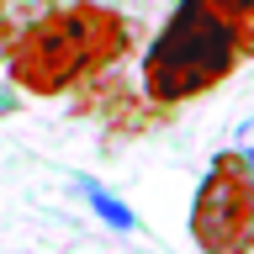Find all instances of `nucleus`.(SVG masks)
Listing matches in <instances>:
<instances>
[{"mask_svg":"<svg viewBox=\"0 0 254 254\" xmlns=\"http://www.w3.org/2000/svg\"><path fill=\"white\" fill-rule=\"evenodd\" d=\"M132 48V21L101 0H69L16 32L5 74L27 95H69L90 79L111 74Z\"/></svg>","mask_w":254,"mask_h":254,"instance_id":"1","label":"nucleus"},{"mask_svg":"<svg viewBox=\"0 0 254 254\" xmlns=\"http://www.w3.org/2000/svg\"><path fill=\"white\" fill-rule=\"evenodd\" d=\"M244 64L238 43V5L233 0H180L170 21L154 32V43L138 59V90L154 106L175 111L196 95L217 90Z\"/></svg>","mask_w":254,"mask_h":254,"instance_id":"2","label":"nucleus"},{"mask_svg":"<svg viewBox=\"0 0 254 254\" xmlns=\"http://www.w3.org/2000/svg\"><path fill=\"white\" fill-rule=\"evenodd\" d=\"M190 244L201 254H254V170L233 148L212 154L190 196Z\"/></svg>","mask_w":254,"mask_h":254,"instance_id":"3","label":"nucleus"},{"mask_svg":"<svg viewBox=\"0 0 254 254\" xmlns=\"http://www.w3.org/2000/svg\"><path fill=\"white\" fill-rule=\"evenodd\" d=\"M79 196L95 206V217L106 222L111 233H138V212H132L122 196H111L106 186H95V180H79Z\"/></svg>","mask_w":254,"mask_h":254,"instance_id":"4","label":"nucleus"},{"mask_svg":"<svg viewBox=\"0 0 254 254\" xmlns=\"http://www.w3.org/2000/svg\"><path fill=\"white\" fill-rule=\"evenodd\" d=\"M238 5V43H244V59H254V0H233Z\"/></svg>","mask_w":254,"mask_h":254,"instance_id":"5","label":"nucleus"},{"mask_svg":"<svg viewBox=\"0 0 254 254\" xmlns=\"http://www.w3.org/2000/svg\"><path fill=\"white\" fill-rule=\"evenodd\" d=\"M233 154L254 170V117H244V122H238V132H233Z\"/></svg>","mask_w":254,"mask_h":254,"instance_id":"6","label":"nucleus"},{"mask_svg":"<svg viewBox=\"0 0 254 254\" xmlns=\"http://www.w3.org/2000/svg\"><path fill=\"white\" fill-rule=\"evenodd\" d=\"M16 21H5V16H0V64H5V53H11V43H16Z\"/></svg>","mask_w":254,"mask_h":254,"instance_id":"7","label":"nucleus"},{"mask_svg":"<svg viewBox=\"0 0 254 254\" xmlns=\"http://www.w3.org/2000/svg\"><path fill=\"white\" fill-rule=\"evenodd\" d=\"M5 11H11V0H0V16H5Z\"/></svg>","mask_w":254,"mask_h":254,"instance_id":"8","label":"nucleus"}]
</instances>
